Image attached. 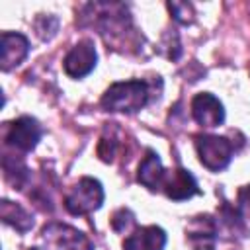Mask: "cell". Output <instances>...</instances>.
Here are the masks:
<instances>
[{
  "mask_svg": "<svg viewBox=\"0 0 250 250\" xmlns=\"http://www.w3.org/2000/svg\"><path fill=\"white\" fill-rule=\"evenodd\" d=\"M148 84L143 80H127L111 84L102 96V107L105 111L135 113L148 104Z\"/></svg>",
  "mask_w": 250,
  "mask_h": 250,
  "instance_id": "cell-1",
  "label": "cell"
},
{
  "mask_svg": "<svg viewBox=\"0 0 250 250\" xmlns=\"http://www.w3.org/2000/svg\"><path fill=\"white\" fill-rule=\"evenodd\" d=\"M104 203V188L96 178H82L78 184L72 186V189L64 195V209L70 215H88L92 211H98Z\"/></svg>",
  "mask_w": 250,
  "mask_h": 250,
  "instance_id": "cell-2",
  "label": "cell"
},
{
  "mask_svg": "<svg viewBox=\"0 0 250 250\" xmlns=\"http://www.w3.org/2000/svg\"><path fill=\"white\" fill-rule=\"evenodd\" d=\"M195 150L199 162L211 172L225 170L232 160V143L225 137L195 135Z\"/></svg>",
  "mask_w": 250,
  "mask_h": 250,
  "instance_id": "cell-3",
  "label": "cell"
},
{
  "mask_svg": "<svg viewBox=\"0 0 250 250\" xmlns=\"http://www.w3.org/2000/svg\"><path fill=\"white\" fill-rule=\"evenodd\" d=\"M41 133L43 131H41V125L37 123V119L29 117V115H21V117L14 119L12 123H6L4 141H6V145H10L21 152H29L37 146Z\"/></svg>",
  "mask_w": 250,
  "mask_h": 250,
  "instance_id": "cell-4",
  "label": "cell"
},
{
  "mask_svg": "<svg viewBox=\"0 0 250 250\" xmlns=\"http://www.w3.org/2000/svg\"><path fill=\"white\" fill-rule=\"evenodd\" d=\"M96 62H98V53L94 41L82 39L66 53L62 61V68L70 78H84L96 68Z\"/></svg>",
  "mask_w": 250,
  "mask_h": 250,
  "instance_id": "cell-5",
  "label": "cell"
},
{
  "mask_svg": "<svg viewBox=\"0 0 250 250\" xmlns=\"http://www.w3.org/2000/svg\"><path fill=\"white\" fill-rule=\"evenodd\" d=\"M43 236L62 250H94L92 240L74 227L51 223L43 229Z\"/></svg>",
  "mask_w": 250,
  "mask_h": 250,
  "instance_id": "cell-6",
  "label": "cell"
},
{
  "mask_svg": "<svg viewBox=\"0 0 250 250\" xmlns=\"http://www.w3.org/2000/svg\"><path fill=\"white\" fill-rule=\"evenodd\" d=\"M191 115L201 127H219L225 121V107L209 92L195 94L191 100Z\"/></svg>",
  "mask_w": 250,
  "mask_h": 250,
  "instance_id": "cell-7",
  "label": "cell"
},
{
  "mask_svg": "<svg viewBox=\"0 0 250 250\" xmlns=\"http://www.w3.org/2000/svg\"><path fill=\"white\" fill-rule=\"evenodd\" d=\"M162 191L166 193V197H170L174 201H184V199H189L195 193H199V188H197L195 178L189 174V170L174 168L164 174Z\"/></svg>",
  "mask_w": 250,
  "mask_h": 250,
  "instance_id": "cell-8",
  "label": "cell"
},
{
  "mask_svg": "<svg viewBox=\"0 0 250 250\" xmlns=\"http://www.w3.org/2000/svg\"><path fill=\"white\" fill-rule=\"evenodd\" d=\"M2 57H0V66L4 72L12 70L14 66L21 64V61L29 53V39L21 33L16 31H4L2 33Z\"/></svg>",
  "mask_w": 250,
  "mask_h": 250,
  "instance_id": "cell-9",
  "label": "cell"
},
{
  "mask_svg": "<svg viewBox=\"0 0 250 250\" xmlns=\"http://www.w3.org/2000/svg\"><path fill=\"white\" fill-rule=\"evenodd\" d=\"M186 238L191 244L193 250H213L215 240H217V225L209 215L195 217L188 229H186Z\"/></svg>",
  "mask_w": 250,
  "mask_h": 250,
  "instance_id": "cell-10",
  "label": "cell"
},
{
  "mask_svg": "<svg viewBox=\"0 0 250 250\" xmlns=\"http://www.w3.org/2000/svg\"><path fill=\"white\" fill-rule=\"evenodd\" d=\"M164 246L166 232L156 225L139 227L123 240V250H164Z\"/></svg>",
  "mask_w": 250,
  "mask_h": 250,
  "instance_id": "cell-11",
  "label": "cell"
},
{
  "mask_svg": "<svg viewBox=\"0 0 250 250\" xmlns=\"http://www.w3.org/2000/svg\"><path fill=\"white\" fill-rule=\"evenodd\" d=\"M164 174H166V170L162 168L160 156L152 148H146V152H145V156H143V160H141V164L137 168V180H139V184H143L150 191L162 189Z\"/></svg>",
  "mask_w": 250,
  "mask_h": 250,
  "instance_id": "cell-12",
  "label": "cell"
},
{
  "mask_svg": "<svg viewBox=\"0 0 250 250\" xmlns=\"http://www.w3.org/2000/svg\"><path fill=\"white\" fill-rule=\"evenodd\" d=\"M0 217L6 225L14 227L18 232H27L33 227V217L18 203H12L10 199H2L0 203Z\"/></svg>",
  "mask_w": 250,
  "mask_h": 250,
  "instance_id": "cell-13",
  "label": "cell"
},
{
  "mask_svg": "<svg viewBox=\"0 0 250 250\" xmlns=\"http://www.w3.org/2000/svg\"><path fill=\"white\" fill-rule=\"evenodd\" d=\"M2 168H4V178L16 188V189H21L23 188V184L27 182V178H29V170L25 168V164L23 162H18V160H10V156L6 154L4 156V160H2Z\"/></svg>",
  "mask_w": 250,
  "mask_h": 250,
  "instance_id": "cell-14",
  "label": "cell"
},
{
  "mask_svg": "<svg viewBox=\"0 0 250 250\" xmlns=\"http://www.w3.org/2000/svg\"><path fill=\"white\" fill-rule=\"evenodd\" d=\"M59 29V20L57 16H51V14H41L37 20H35V31L39 35V39L43 41H49L55 37Z\"/></svg>",
  "mask_w": 250,
  "mask_h": 250,
  "instance_id": "cell-15",
  "label": "cell"
},
{
  "mask_svg": "<svg viewBox=\"0 0 250 250\" xmlns=\"http://www.w3.org/2000/svg\"><path fill=\"white\" fill-rule=\"evenodd\" d=\"M133 223H135V215H133L129 209H119V211H115L113 217H111V227H113V230H117V232L127 230Z\"/></svg>",
  "mask_w": 250,
  "mask_h": 250,
  "instance_id": "cell-16",
  "label": "cell"
},
{
  "mask_svg": "<svg viewBox=\"0 0 250 250\" xmlns=\"http://www.w3.org/2000/svg\"><path fill=\"white\" fill-rule=\"evenodd\" d=\"M170 12L174 14V20L180 21V23H191L193 21V12H191V4H178V2H170L168 4Z\"/></svg>",
  "mask_w": 250,
  "mask_h": 250,
  "instance_id": "cell-17",
  "label": "cell"
},
{
  "mask_svg": "<svg viewBox=\"0 0 250 250\" xmlns=\"http://www.w3.org/2000/svg\"><path fill=\"white\" fill-rule=\"evenodd\" d=\"M236 209L244 215H250V184L242 186L236 193Z\"/></svg>",
  "mask_w": 250,
  "mask_h": 250,
  "instance_id": "cell-18",
  "label": "cell"
},
{
  "mask_svg": "<svg viewBox=\"0 0 250 250\" xmlns=\"http://www.w3.org/2000/svg\"><path fill=\"white\" fill-rule=\"evenodd\" d=\"M29 250H41V248H29Z\"/></svg>",
  "mask_w": 250,
  "mask_h": 250,
  "instance_id": "cell-19",
  "label": "cell"
}]
</instances>
